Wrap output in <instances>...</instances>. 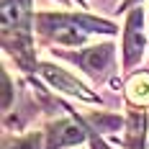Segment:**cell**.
<instances>
[{
	"label": "cell",
	"instance_id": "obj_1",
	"mask_svg": "<svg viewBox=\"0 0 149 149\" xmlns=\"http://www.w3.org/2000/svg\"><path fill=\"white\" fill-rule=\"evenodd\" d=\"M36 31L54 44L82 46L93 33H116V26L88 13H36Z\"/></svg>",
	"mask_w": 149,
	"mask_h": 149
},
{
	"label": "cell",
	"instance_id": "obj_2",
	"mask_svg": "<svg viewBox=\"0 0 149 149\" xmlns=\"http://www.w3.org/2000/svg\"><path fill=\"white\" fill-rule=\"evenodd\" d=\"M33 23L31 0H3V44L23 70H36L33 62Z\"/></svg>",
	"mask_w": 149,
	"mask_h": 149
},
{
	"label": "cell",
	"instance_id": "obj_3",
	"mask_svg": "<svg viewBox=\"0 0 149 149\" xmlns=\"http://www.w3.org/2000/svg\"><path fill=\"white\" fill-rule=\"evenodd\" d=\"M147 49V31H144V10L134 8L126 18L123 29V70H131L139 64Z\"/></svg>",
	"mask_w": 149,
	"mask_h": 149
},
{
	"label": "cell",
	"instance_id": "obj_4",
	"mask_svg": "<svg viewBox=\"0 0 149 149\" xmlns=\"http://www.w3.org/2000/svg\"><path fill=\"white\" fill-rule=\"evenodd\" d=\"M39 72L44 77L46 82L52 85V88H57L59 93H67V95H74V98H80V100H88V103H95L98 100V95L95 93H90L77 77L67 72V70H62L57 64H52V62H44V64H39Z\"/></svg>",
	"mask_w": 149,
	"mask_h": 149
},
{
	"label": "cell",
	"instance_id": "obj_5",
	"mask_svg": "<svg viewBox=\"0 0 149 149\" xmlns=\"http://www.w3.org/2000/svg\"><path fill=\"white\" fill-rule=\"evenodd\" d=\"M113 49H116L113 44H95V46L77 52V54H70V59L77 62L90 77L100 80V77H105L108 67L113 64Z\"/></svg>",
	"mask_w": 149,
	"mask_h": 149
},
{
	"label": "cell",
	"instance_id": "obj_6",
	"mask_svg": "<svg viewBox=\"0 0 149 149\" xmlns=\"http://www.w3.org/2000/svg\"><path fill=\"white\" fill-rule=\"evenodd\" d=\"M46 144L44 149H64V147H72V144H80L85 141V129L80 121H72V118H62V121H54L46 126Z\"/></svg>",
	"mask_w": 149,
	"mask_h": 149
},
{
	"label": "cell",
	"instance_id": "obj_7",
	"mask_svg": "<svg viewBox=\"0 0 149 149\" xmlns=\"http://www.w3.org/2000/svg\"><path fill=\"white\" fill-rule=\"evenodd\" d=\"M144 136H147V113L141 111V105L129 111L126 121V149H144Z\"/></svg>",
	"mask_w": 149,
	"mask_h": 149
},
{
	"label": "cell",
	"instance_id": "obj_8",
	"mask_svg": "<svg viewBox=\"0 0 149 149\" xmlns=\"http://www.w3.org/2000/svg\"><path fill=\"white\" fill-rule=\"evenodd\" d=\"M126 95L134 105H147L149 103V72L131 77L129 85H126Z\"/></svg>",
	"mask_w": 149,
	"mask_h": 149
},
{
	"label": "cell",
	"instance_id": "obj_9",
	"mask_svg": "<svg viewBox=\"0 0 149 149\" xmlns=\"http://www.w3.org/2000/svg\"><path fill=\"white\" fill-rule=\"evenodd\" d=\"M44 131H31V134L15 136V139H5L3 149H41V139H44Z\"/></svg>",
	"mask_w": 149,
	"mask_h": 149
},
{
	"label": "cell",
	"instance_id": "obj_10",
	"mask_svg": "<svg viewBox=\"0 0 149 149\" xmlns=\"http://www.w3.org/2000/svg\"><path fill=\"white\" fill-rule=\"evenodd\" d=\"M88 121L95 126V131H100V134H108V131H118L121 126H123V121L118 116H113V113H90Z\"/></svg>",
	"mask_w": 149,
	"mask_h": 149
},
{
	"label": "cell",
	"instance_id": "obj_11",
	"mask_svg": "<svg viewBox=\"0 0 149 149\" xmlns=\"http://www.w3.org/2000/svg\"><path fill=\"white\" fill-rule=\"evenodd\" d=\"M10 98H13V88H10V77L8 72H3V108H10Z\"/></svg>",
	"mask_w": 149,
	"mask_h": 149
},
{
	"label": "cell",
	"instance_id": "obj_12",
	"mask_svg": "<svg viewBox=\"0 0 149 149\" xmlns=\"http://www.w3.org/2000/svg\"><path fill=\"white\" fill-rule=\"evenodd\" d=\"M90 144H93V149H111L108 144H103V141H100L98 136H93V139H90Z\"/></svg>",
	"mask_w": 149,
	"mask_h": 149
},
{
	"label": "cell",
	"instance_id": "obj_13",
	"mask_svg": "<svg viewBox=\"0 0 149 149\" xmlns=\"http://www.w3.org/2000/svg\"><path fill=\"white\" fill-rule=\"evenodd\" d=\"M136 3H141V0H123V3H121V8H118V10H123V8H131V5H136Z\"/></svg>",
	"mask_w": 149,
	"mask_h": 149
},
{
	"label": "cell",
	"instance_id": "obj_14",
	"mask_svg": "<svg viewBox=\"0 0 149 149\" xmlns=\"http://www.w3.org/2000/svg\"><path fill=\"white\" fill-rule=\"evenodd\" d=\"M59 3H62V5H67V3H70V0H59Z\"/></svg>",
	"mask_w": 149,
	"mask_h": 149
}]
</instances>
